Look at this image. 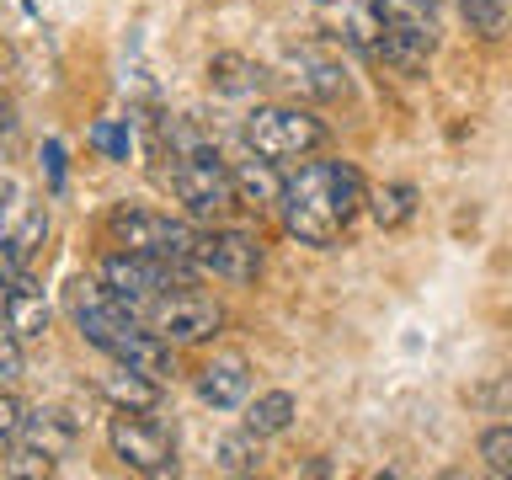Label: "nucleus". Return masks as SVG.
<instances>
[{
    "label": "nucleus",
    "mask_w": 512,
    "mask_h": 480,
    "mask_svg": "<svg viewBox=\"0 0 512 480\" xmlns=\"http://www.w3.org/2000/svg\"><path fill=\"white\" fill-rule=\"evenodd\" d=\"M139 315H144V326L160 331L171 347H198V342H208V336L224 331V310L203 294V288H192V283L150 299Z\"/></svg>",
    "instance_id": "nucleus-6"
},
{
    "label": "nucleus",
    "mask_w": 512,
    "mask_h": 480,
    "mask_svg": "<svg viewBox=\"0 0 512 480\" xmlns=\"http://www.w3.org/2000/svg\"><path fill=\"white\" fill-rule=\"evenodd\" d=\"M16 379H22V336L0 315V384H16Z\"/></svg>",
    "instance_id": "nucleus-24"
},
{
    "label": "nucleus",
    "mask_w": 512,
    "mask_h": 480,
    "mask_svg": "<svg viewBox=\"0 0 512 480\" xmlns=\"http://www.w3.org/2000/svg\"><path fill=\"white\" fill-rule=\"evenodd\" d=\"M0 315H6V326L22 336V342H27V336H43V331H48V315H54V310H48L43 283L32 278L27 267H16L11 278H6V294H0Z\"/></svg>",
    "instance_id": "nucleus-10"
},
{
    "label": "nucleus",
    "mask_w": 512,
    "mask_h": 480,
    "mask_svg": "<svg viewBox=\"0 0 512 480\" xmlns=\"http://www.w3.org/2000/svg\"><path fill=\"white\" fill-rule=\"evenodd\" d=\"M208 80H214V91H224V96H246V91H256L262 86V70L256 64H246V59H235V54H219L214 64H208Z\"/></svg>",
    "instance_id": "nucleus-18"
},
{
    "label": "nucleus",
    "mask_w": 512,
    "mask_h": 480,
    "mask_svg": "<svg viewBox=\"0 0 512 480\" xmlns=\"http://www.w3.org/2000/svg\"><path fill=\"white\" fill-rule=\"evenodd\" d=\"M107 240L123 251H139V256H160V262H182V267H198V251H203V230L187 219H171L160 208H139V203H118L107 214Z\"/></svg>",
    "instance_id": "nucleus-3"
},
{
    "label": "nucleus",
    "mask_w": 512,
    "mask_h": 480,
    "mask_svg": "<svg viewBox=\"0 0 512 480\" xmlns=\"http://www.w3.org/2000/svg\"><path fill=\"white\" fill-rule=\"evenodd\" d=\"M368 208H374V219L384 224V230H395V224H406L416 214V187H406V182L374 187V192H368Z\"/></svg>",
    "instance_id": "nucleus-19"
},
{
    "label": "nucleus",
    "mask_w": 512,
    "mask_h": 480,
    "mask_svg": "<svg viewBox=\"0 0 512 480\" xmlns=\"http://www.w3.org/2000/svg\"><path fill=\"white\" fill-rule=\"evenodd\" d=\"M91 144H96V150H107L112 160H128V134H123L118 123H96L91 128Z\"/></svg>",
    "instance_id": "nucleus-25"
},
{
    "label": "nucleus",
    "mask_w": 512,
    "mask_h": 480,
    "mask_svg": "<svg viewBox=\"0 0 512 480\" xmlns=\"http://www.w3.org/2000/svg\"><path fill=\"white\" fill-rule=\"evenodd\" d=\"M246 144L256 155H267V160H304V155H315L320 144H326V123L315 118V112H304V107H283V102H272V107H256L251 118H246Z\"/></svg>",
    "instance_id": "nucleus-5"
},
{
    "label": "nucleus",
    "mask_w": 512,
    "mask_h": 480,
    "mask_svg": "<svg viewBox=\"0 0 512 480\" xmlns=\"http://www.w3.org/2000/svg\"><path fill=\"white\" fill-rule=\"evenodd\" d=\"M22 422H27V411H22V400H16L6 384H0V454L6 448L22 443Z\"/></svg>",
    "instance_id": "nucleus-23"
},
{
    "label": "nucleus",
    "mask_w": 512,
    "mask_h": 480,
    "mask_svg": "<svg viewBox=\"0 0 512 480\" xmlns=\"http://www.w3.org/2000/svg\"><path fill=\"white\" fill-rule=\"evenodd\" d=\"M80 443V416L70 406H38L27 411L22 422V448L27 459H38V470H54V464Z\"/></svg>",
    "instance_id": "nucleus-9"
},
{
    "label": "nucleus",
    "mask_w": 512,
    "mask_h": 480,
    "mask_svg": "<svg viewBox=\"0 0 512 480\" xmlns=\"http://www.w3.org/2000/svg\"><path fill=\"white\" fill-rule=\"evenodd\" d=\"M160 144H166V150H160V160H166L160 182L176 192V203H182L192 219H219L240 203L235 198V171L219 160L214 139H208L203 128H192L187 118H171L160 128Z\"/></svg>",
    "instance_id": "nucleus-2"
},
{
    "label": "nucleus",
    "mask_w": 512,
    "mask_h": 480,
    "mask_svg": "<svg viewBox=\"0 0 512 480\" xmlns=\"http://www.w3.org/2000/svg\"><path fill=\"white\" fill-rule=\"evenodd\" d=\"M43 235H48V214H43V208H27L22 224L6 235V262H11V267H27L32 251L43 246Z\"/></svg>",
    "instance_id": "nucleus-20"
},
{
    "label": "nucleus",
    "mask_w": 512,
    "mask_h": 480,
    "mask_svg": "<svg viewBox=\"0 0 512 480\" xmlns=\"http://www.w3.org/2000/svg\"><path fill=\"white\" fill-rule=\"evenodd\" d=\"M374 16L384 27H406L416 38L438 43V6L432 0H374Z\"/></svg>",
    "instance_id": "nucleus-14"
},
{
    "label": "nucleus",
    "mask_w": 512,
    "mask_h": 480,
    "mask_svg": "<svg viewBox=\"0 0 512 480\" xmlns=\"http://www.w3.org/2000/svg\"><path fill=\"white\" fill-rule=\"evenodd\" d=\"M251 395V363L240 352H219L198 368V400L214 411H235Z\"/></svg>",
    "instance_id": "nucleus-11"
},
{
    "label": "nucleus",
    "mask_w": 512,
    "mask_h": 480,
    "mask_svg": "<svg viewBox=\"0 0 512 480\" xmlns=\"http://www.w3.org/2000/svg\"><path fill=\"white\" fill-rule=\"evenodd\" d=\"M230 171H235V198L246 208L267 214V208L283 203V182H288V176H278V160H267V155L251 150V160H235Z\"/></svg>",
    "instance_id": "nucleus-13"
},
{
    "label": "nucleus",
    "mask_w": 512,
    "mask_h": 480,
    "mask_svg": "<svg viewBox=\"0 0 512 480\" xmlns=\"http://www.w3.org/2000/svg\"><path fill=\"white\" fill-rule=\"evenodd\" d=\"M363 203H368L363 176L347 160H304L283 182L278 208H283V230L294 240H304V246H336Z\"/></svg>",
    "instance_id": "nucleus-1"
},
{
    "label": "nucleus",
    "mask_w": 512,
    "mask_h": 480,
    "mask_svg": "<svg viewBox=\"0 0 512 480\" xmlns=\"http://www.w3.org/2000/svg\"><path fill=\"white\" fill-rule=\"evenodd\" d=\"M198 267L214 272V278H224V283H235V288H246V283H256V272H262V235L235 230V224L208 230L203 251H198Z\"/></svg>",
    "instance_id": "nucleus-8"
},
{
    "label": "nucleus",
    "mask_w": 512,
    "mask_h": 480,
    "mask_svg": "<svg viewBox=\"0 0 512 480\" xmlns=\"http://www.w3.org/2000/svg\"><path fill=\"white\" fill-rule=\"evenodd\" d=\"M464 6V22H470L480 38H496L502 32V22H507V6L502 0H459Z\"/></svg>",
    "instance_id": "nucleus-22"
},
{
    "label": "nucleus",
    "mask_w": 512,
    "mask_h": 480,
    "mask_svg": "<svg viewBox=\"0 0 512 480\" xmlns=\"http://www.w3.org/2000/svg\"><path fill=\"white\" fill-rule=\"evenodd\" d=\"M438 43H427V38H416V32H406V27H384L379 22V54H384V64H395V70H406V75H416V70H427V54Z\"/></svg>",
    "instance_id": "nucleus-16"
},
{
    "label": "nucleus",
    "mask_w": 512,
    "mask_h": 480,
    "mask_svg": "<svg viewBox=\"0 0 512 480\" xmlns=\"http://www.w3.org/2000/svg\"><path fill=\"white\" fill-rule=\"evenodd\" d=\"M256 464H262V438H256L251 427L224 432V438L214 443V470H224V475H251Z\"/></svg>",
    "instance_id": "nucleus-17"
},
{
    "label": "nucleus",
    "mask_w": 512,
    "mask_h": 480,
    "mask_svg": "<svg viewBox=\"0 0 512 480\" xmlns=\"http://www.w3.org/2000/svg\"><path fill=\"white\" fill-rule=\"evenodd\" d=\"M11 128H16V102L0 91V139H11Z\"/></svg>",
    "instance_id": "nucleus-27"
},
{
    "label": "nucleus",
    "mask_w": 512,
    "mask_h": 480,
    "mask_svg": "<svg viewBox=\"0 0 512 480\" xmlns=\"http://www.w3.org/2000/svg\"><path fill=\"white\" fill-rule=\"evenodd\" d=\"M107 443L134 475H171L176 470V438L155 411H118L107 422Z\"/></svg>",
    "instance_id": "nucleus-7"
},
{
    "label": "nucleus",
    "mask_w": 512,
    "mask_h": 480,
    "mask_svg": "<svg viewBox=\"0 0 512 480\" xmlns=\"http://www.w3.org/2000/svg\"><path fill=\"white\" fill-rule=\"evenodd\" d=\"M192 272L198 267L160 262V256H139V251H123V246H112L102 262H96V278H102L123 304H134V310H144V304L160 299V294H171V288L192 283Z\"/></svg>",
    "instance_id": "nucleus-4"
},
{
    "label": "nucleus",
    "mask_w": 512,
    "mask_h": 480,
    "mask_svg": "<svg viewBox=\"0 0 512 480\" xmlns=\"http://www.w3.org/2000/svg\"><path fill=\"white\" fill-rule=\"evenodd\" d=\"M43 166H48V182L64 187V144H59V139L43 144Z\"/></svg>",
    "instance_id": "nucleus-26"
},
{
    "label": "nucleus",
    "mask_w": 512,
    "mask_h": 480,
    "mask_svg": "<svg viewBox=\"0 0 512 480\" xmlns=\"http://www.w3.org/2000/svg\"><path fill=\"white\" fill-rule=\"evenodd\" d=\"M480 459L491 475H512V427H486L480 432Z\"/></svg>",
    "instance_id": "nucleus-21"
},
{
    "label": "nucleus",
    "mask_w": 512,
    "mask_h": 480,
    "mask_svg": "<svg viewBox=\"0 0 512 480\" xmlns=\"http://www.w3.org/2000/svg\"><path fill=\"white\" fill-rule=\"evenodd\" d=\"M96 395L118 411H155L160 406V379L134 368V363L107 358V374H96Z\"/></svg>",
    "instance_id": "nucleus-12"
},
{
    "label": "nucleus",
    "mask_w": 512,
    "mask_h": 480,
    "mask_svg": "<svg viewBox=\"0 0 512 480\" xmlns=\"http://www.w3.org/2000/svg\"><path fill=\"white\" fill-rule=\"evenodd\" d=\"M294 416H299L294 395H288V390H267V395H256L246 406V427L256 432V438H278V432L294 427Z\"/></svg>",
    "instance_id": "nucleus-15"
}]
</instances>
